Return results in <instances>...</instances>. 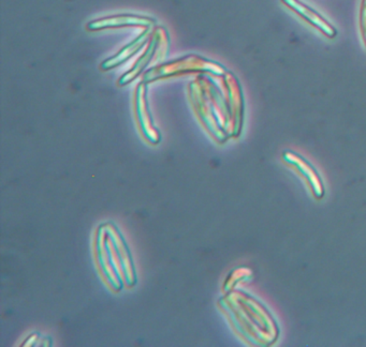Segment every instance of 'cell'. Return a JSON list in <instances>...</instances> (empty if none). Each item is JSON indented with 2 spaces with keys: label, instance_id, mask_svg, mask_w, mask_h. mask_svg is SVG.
Masks as SVG:
<instances>
[{
  "label": "cell",
  "instance_id": "cell-6",
  "mask_svg": "<svg viewBox=\"0 0 366 347\" xmlns=\"http://www.w3.org/2000/svg\"><path fill=\"white\" fill-rule=\"evenodd\" d=\"M287 6L295 11V13L300 15L302 19L307 21L310 25L315 26L317 29L320 30L323 34L327 36V38H334L337 34L335 28L327 21L323 19L319 13L316 11L312 10L310 6H306L303 2L300 0H282Z\"/></svg>",
  "mask_w": 366,
  "mask_h": 347
},
{
  "label": "cell",
  "instance_id": "cell-8",
  "mask_svg": "<svg viewBox=\"0 0 366 347\" xmlns=\"http://www.w3.org/2000/svg\"><path fill=\"white\" fill-rule=\"evenodd\" d=\"M284 159L287 163L295 165L303 174L304 177H306V179L310 181L312 191H314L317 197L323 196V184L321 183L320 177L315 171L314 167L310 166V163H307V161L304 160L297 154H292L291 151L285 152Z\"/></svg>",
  "mask_w": 366,
  "mask_h": 347
},
{
  "label": "cell",
  "instance_id": "cell-7",
  "mask_svg": "<svg viewBox=\"0 0 366 347\" xmlns=\"http://www.w3.org/2000/svg\"><path fill=\"white\" fill-rule=\"evenodd\" d=\"M152 34H153V31H152V27L145 28L144 31L141 32V34H139V36H137L132 43L126 45L123 49H121L119 53L115 54L112 57L104 60V61L102 62V66H100L102 70L109 71L111 70V69L117 68L119 64L127 61L130 57L136 55V54L138 53V51H140L145 44H147V42H149V40L151 39Z\"/></svg>",
  "mask_w": 366,
  "mask_h": 347
},
{
  "label": "cell",
  "instance_id": "cell-5",
  "mask_svg": "<svg viewBox=\"0 0 366 347\" xmlns=\"http://www.w3.org/2000/svg\"><path fill=\"white\" fill-rule=\"evenodd\" d=\"M147 83L142 81L139 84L136 90V111L138 117L139 124H140L141 130H142L144 136L152 143H157L159 141V133L156 130L152 120L151 113L149 111L147 105Z\"/></svg>",
  "mask_w": 366,
  "mask_h": 347
},
{
  "label": "cell",
  "instance_id": "cell-3",
  "mask_svg": "<svg viewBox=\"0 0 366 347\" xmlns=\"http://www.w3.org/2000/svg\"><path fill=\"white\" fill-rule=\"evenodd\" d=\"M169 49H170V38H169L168 31L159 26L152 34L149 46L145 49L143 55L137 60L134 66L119 79V85L125 86L134 81L139 75L144 72L149 64L156 66L164 61L168 57Z\"/></svg>",
  "mask_w": 366,
  "mask_h": 347
},
{
  "label": "cell",
  "instance_id": "cell-2",
  "mask_svg": "<svg viewBox=\"0 0 366 347\" xmlns=\"http://www.w3.org/2000/svg\"><path fill=\"white\" fill-rule=\"evenodd\" d=\"M194 72L200 73V74L222 76L227 72V70L218 62L212 61V60L200 57V56L188 55L173 60V61L160 64V66H153L144 73L143 81L149 84L154 81H158V79Z\"/></svg>",
  "mask_w": 366,
  "mask_h": 347
},
{
  "label": "cell",
  "instance_id": "cell-4",
  "mask_svg": "<svg viewBox=\"0 0 366 347\" xmlns=\"http://www.w3.org/2000/svg\"><path fill=\"white\" fill-rule=\"evenodd\" d=\"M156 21L153 17L136 14H117L104 19H95L87 24L86 29L89 31L110 29L122 27H153Z\"/></svg>",
  "mask_w": 366,
  "mask_h": 347
},
{
  "label": "cell",
  "instance_id": "cell-1",
  "mask_svg": "<svg viewBox=\"0 0 366 347\" xmlns=\"http://www.w3.org/2000/svg\"><path fill=\"white\" fill-rule=\"evenodd\" d=\"M204 75L201 74L190 84V96L197 114L217 139L224 141L232 135L237 136L241 126L235 119L224 85L222 94Z\"/></svg>",
  "mask_w": 366,
  "mask_h": 347
},
{
  "label": "cell",
  "instance_id": "cell-9",
  "mask_svg": "<svg viewBox=\"0 0 366 347\" xmlns=\"http://www.w3.org/2000/svg\"><path fill=\"white\" fill-rule=\"evenodd\" d=\"M361 30L366 43V0L362 1L361 8Z\"/></svg>",
  "mask_w": 366,
  "mask_h": 347
}]
</instances>
